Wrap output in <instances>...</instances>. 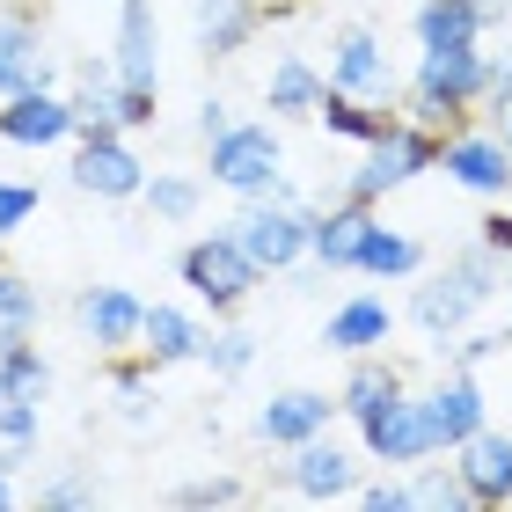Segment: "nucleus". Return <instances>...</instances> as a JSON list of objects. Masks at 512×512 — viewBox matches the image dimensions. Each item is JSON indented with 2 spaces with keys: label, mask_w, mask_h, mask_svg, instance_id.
<instances>
[{
  "label": "nucleus",
  "mask_w": 512,
  "mask_h": 512,
  "mask_svg": "<svg viewBox=\"0 0 512 512\" xmlns=\"http://www.w3.org/2000/svg\"><path fill=\"white\" fill-rule=\"evenodd\" d=\"M498 293H505V256H491L483 242H469V249H454L439 271H417V293H410L403 315L439 344V337L469 330V322L491 308Z\"/></svg>",
  "instance_id": "f257e3e1"
},
{
  "label": "nucleus",
  "mask_w": 512,
  "mask_h": 512,
  "mask_svg": "<svg viewBox=\"0 0 512 512\" xmlns=\"http://www.w3.org/2000/svg\"><path fill=\"white\" fill-rule=\"evenodd\" d=\"M483 74H491V52L483 44H447V52H417V74L395 88L410 125L432 132H461L483 103Z\"/></svg>",
  "instance_id": "f03ea898"
},
{
  "label": "nucleus",
  "mask_w": 512,
  "mask_h": 512,
  "mask_svg": "<svg viewBox=\"0 0 512 512\" xmlns=\"http://www.w3.org/2000/svg\"><path fill=\"white\" fill-rule=\"evenodd\" d=\"M205 176L220 183L227 198H278L286 183V139L271 118H235L220 139H205Z\"/></svg>",
  "instance_id": "7ed1b4c3"
},
{
  "label": "nucleus",
  "mask_w": 512,
  "mask_h": 512,
  "mask_svg": "<svg viewBox=\"0 0 512 512\" xmlns=\"http://www.w3.org/2000/svg\"><path fill=\"white\" fill-rule=\"evenodd\" d=\"M439 139H447V132L410 125L403 110H395V125H388L381 139H366V147H359V169L344 176V191H337V198H359V205L395 198L403 183H417L425 169H439Z\"/></svg>",
  "instance_id": "20e7f679"
},
{
  "label": "nucleus",
  "mask_w": 512,
  "mask_h": 512,
  "mask_svg": "<svg viewBox=\"0 0 512 512\" xmlns=\"http://www.w3.org/2000/svg\"><path fill=\"white\" fill-rule=\"evenodd\" d=\"M176 278L191 286V300H198V308L213 315V322L242 315V308H249V293L264 286V271L249 264V249L227 235V227H220V235H191V242H183Z\"/></svg>",
  "instance_id": "39448f33"
},
{
  "label": "nucleus",
  "mask_w": 512,
  "mask_h": 512,
  "mask_svg": "<svg viewBox=\"0 0 512 512\" xmlns=\"http://www.w3.org/2000/svg\"><path fill=\"white\" fill-rule=\"evenodd\" d=\"M322 198H300V191H278V198H242V213H235V235L249 249V264L264 271V278H286L293 264H308V213H315Z\"/></svg>",
  "instance_id": "423d86ee"
},
{
  "label": "nucleus",
  "mask_w": 512,
  "mask_h": 512,
  "mask_svg": "<svg viewBox=\"0 0 512 512\" xmlns=\"http://www.w3.org/2000/svg\"><path fill=\"white\" fill-rule=\"evenodd\" d=\"M66 183L96 205H139V183H147V161H139L132 132L118 125H81L74 132V161H66Z\"/></svg>",
  "instance_id": "0eeeda50"
},
{
  "label": "nucleus",
  "mask_w": 512,
  "mask_h": 512,
  "mask_svg": "<svg viewBox=\"0 0 512 512\" xmlns=\"http://www.w3.org/2000/svg\"><path fill=\"white\" fill-rule=\"evenodd\" d=\"M59 52L44 30V0H0V103L30 96V88H59Z\"/></svg>",
  "instance_id": "6e6552de"
},
{
  "label": "nucleus",
  "mask_w": 512,
  "mask_h": 512,
  "mask_svg": "<svg viewBox=\"0 0 512 512\" xmlns=\"http://www.w3.org/2000/svg\"><path fill=\"white\" fill-rule=\"evenodd\" d=\"M359 461H366V454H352L344 439L315 432V439H300V447H286V461H278V483H286L300 505H337V498H352Z\"/></svg>",
  "instance_id": "1a4fd4ad"
},
{
  "label": "nucleus",
  "mask_w": 512,
  "mask_h": 512,
  "mask_svg": "<svg viewBox=\"0 0 512 512\" xmlns=\"http://www.w3.org/2000/svg\"><path fill=\"white\" fill-rule=\"evenodd\" d=\"M66 315H74V330H81L88 352L110 359V352H132V344H139L147 300H139L132 286H118V278H96V286H81L74 300H66Z\"/></svg>",
  "instance_id": "9d476101"
},
{
  "label": "nucleus",
  "mask_w": 512,
  "mask_h": 512,
  "mask_svg": "<svg viewBox=\"0 0 512 512\" xmlns=\"http://www.w3.org/2000/svg\"><path fill=\"white\" fill-rule=\"evenodd\" d=\"M322 81L344 88V96H366V103H395V88H403V74H395L381 30H366V22L330 30V74H322Z\"/></svg>",
  "instance_id": "9b49d317"
},
{
  "label": "nucleus",
  "mask_w": 512,
  "mask_h": 512,
  "mask_svg": "<svg viewBox=\"0 0 512 512\" xmlns=\"http://www.w3.org/2000/svg\"><path fill=\"white\" fill-rule=\"evenodd\" d=\"M439 169H447L454 191H469V198H512V154H505V139L491 125H461L439 139Z\"/></svg>",
  "instance_id": "f8f14e48"
},
{
  "label": "nucleus",
  "mask_w": 512,
  "mask_h": 512,
  "mask_svg": "<svg viewBox=\"0 0 512 512\" xmlns=\"http://www.w3.org/2000/svg\"><path fill=\"white\" fill-rule=\"evenodd\" d=\"M359 454L366 461H381V469H410V461H425L439 454L432 447V425H425V403H417V388H403L395 403H381L374 417H359Z\"/></svg>",
  "instance_id": "ddd939ff"
},
{
  "label": "nucleus",
  "mask_w": 512,
  "mask_h": 512,
  "mask_svg": "<svg viewBox=\"0 0 512 512\" xmlns=\"http://www.w3.org/2000/svg\"><path fill=\"white\" fill-rule=\"evenodd\" d=\"M110 8H118V30H110V74H118V88L161 96V15H154V0H110Z\"/></svg>",
  "instance_id": "4468645a"
},
{
  "label": "nucleus",
  "mask_w": 512,
  "mask_h": 512,
  "mask_svg": "<svg viewBox=\"0 0 512 512\" xmlns=\"http://www.w3.org/2000/svg\"><path fill=\"white\" fill-rule=\"evenodd\" d=\"M74 103H66V88H30V96H8L0 103V139L22 154H52V147H74Z\"/></svg>",
  "instance_id": "2eb2a0df"
},
{
  "label": "nucleus",
  "mask_w": 512,
  "mask_h": 512,
  "mask_svg": "<svg viewBox=\"0 0 512 512\" xmlns=\"http://www.w3.org/2000/svg\"><path fill=\"white\" fill-rule=\"evenodd\" d=\"M417 403H425V425H432V447L454 454L469 432L491 425V403H483V381L469 374V366H447L432 388H417Z\"/></svg>",
  "instance_id": "dca6fc26"
},
{
  "label": "nucleus",
  "mask_w": 512,
  "mask_h": 512,
  "mask_svg": "<svg viewBox=\"0 0 512 512\" xmlns=\"http://www.w3.org/2000/svg\"><path fill=\"white\" fill-rule=\"evenodd\" d=\"M337 425V395L330 388H278L271 403H256L249 417V432H256V447H300V439H315V432H330Z\"/></svg>",
  "instance_id": "f3484780"
},
{
  "label": "nucleus",
  "mask_w": 512,
  "mask_h": 512,
  "mask_svg": "<svg viewBox=\"0 0 512 512\" xmlns=\"http://www.w3.org/2000/svg\"><path fill=\"white\" fill-rule=\"evenodd\" d=\"M264 22H271V0H191V37H198L205 66L242 59L264 37Z\"/></svg>",
  "instance_id": "a211bd4d"
},
{
  "label": "nucleus",
  "mask_w": 512,
  "mask_h": 512,
  "mask_svg": "<svg viewBox=\"0 0 512 512\" xmlns=\"http://www.w3.org/2000/svg\"><path fill=\"white\" fill-rule=\"evenodd\" d=\"M381 220V205H359V198H322L308 213V264L315 271H352V256L366 242V227Z\"/></svg>",
  "instance_id": "6ab92c4d"
},
{
  "label": "nucleus",
  "mask_w": 512,
  "mask_h": 512,
  "mask_svg": "<svg viewBox=\"0 0 512 512\" xmlns=\"http://www.w3.org/2000/svg\"><path fill=\"white\" fill-rule=\"evenodd\" d=\"M395 322H403V315L388 308V293H352V300H337V308H330V322H322V352H337V359L388 352Z\"/></svg>",
  "instance_id": "aec40b11"
},
{
  "label": "nucleus",
  "mask_w": 512,
  "mask_h": 512,
  "mask_svg": "<svg viewBox=\"0 0 512 512\" xmlns=\"http://www.w3.org/2000/svg\"><path fill=\"white\" fill-rule=\"evenodd\" d=\"M454 469H461V483H469L476 512L512 505V432H498V425L469 432V439L454 447Z\"/></svg>",
  "instance_id": "412c9836"
},
{
  "label": "nucleus",
  "mask_w": 512,
  "mask_h": 512,
  "mask_svg": "<svg viewBox=\"0 0 512 512\" xmlns=\"http://www.w3.org/2000/svg\"><path fill=\"white\" fill-rule=\"evenodd\" d=\"M198 344H205V315L198 308L147 300V315H139V352H147L161 374H169V366H198Z\"/></svg>",
  "instance_id": "4be33fe9"
},
{
  "label": "nucleus",
  "mask_w": 512,
  "mask_h": 512,
  "mask_svg": "<svg viewBox=\"0 0 512 512\" xmlns=\"http://www.w3.org/2000/svg\"><path fill=\"white\" fill-rule=\"evenodd\" d=\"M59 88H66V103H74L81 125H118L125 132V88H118V74H110V52H81L59 74Z\"/></svg>",
  "instance_id": "5701e85b"
},
{
  "label": "nucleus",
  "mask_w": 512,
  "mask_h": 512,
  "mask_svg": "<svg viewBox=\"0 0 512 512\" xmlns=\"http://www.w3.org/2000/svg\"><path fill=\"white\" fill-rule=\"evenodd\" d=\"M352 374H344V388H337V417H374L381 403H395V395L410 388V374H403V359H388V352H359V359H344Z\"/></svg>",
  "instance_id": "b1692460"
},
{
  "label": "nucleus",
  "mask_w": 512,
  "mask_h": 512,
  "mask_svg": "<svg viewBox=\"0 0 512 512\" xmlns=\"http://www.w3.org/2000/svg\"><path fill=\"white\" fill-rule=\"evenodd\" d=\"M315 103H322V66L300 59V52H278L271 74H264V110H271V125L315 118Z\"/></svg>",
  "instance_id": "393cba45"
},
{
  "label": "nucleus",
  "mask_w": 512,
  "mask_h": 512,
  "mask_svg": "<svg viewBox=\"0 0 512 512\" xmlns=\"http://www.w3.org/2000/svg\"><path fill=\"white\" fill-rule=\"evenodd\" d=\"M425 264H432L425 242L403 235V227H388V220L366 227V242H359V256H352V271H359V278H381V286H403V278H417Z\"/></svg>",
  "instance_id": "a878e982"
},
{
  "label": "nucleus",
  "mask_w": 512,
  "mask_h": 512,
  "mask_svg": "<svg viewBox=\"0 0 512 512\" xmlns=\"http://www.w3.org/2000/svg\"><path fill=\"white\" fill-rule=\"evenodd\" d=\"M410 37H417V52H447V44H483L491 30H483L476 0H417Z\"/></svg>",
  "instance_id": "bb28decb"
},
{
  "label": "nucleus",
  "mask_w": 512,
  "mask_h": 512,
  "mask_svg": "<svg viewBox=\"0 0 512 512\" xmlns=\"http://www.w3.org/2000/svg\"><path fill=\"white\" fill-rule=\"evenodd\" d=\"M315 125L344 139V147H366V139H381L395 125V103H366V96H344V88L322 81V103H315Z\"/></svg>",
  "instance_id": "cd10ccee"
},
{
  "label": "nucleus",
  "mask_w": 512,
  "mask_h": 512,
  "mask_svg": "<svg viewBox=\"0 0 512 512\" xmlns=\"http://www.w3.org/2000/svg\"><path fill=\"white\" fill-rule=\"evenodd\" d=\"M139 205H147L154 227H191L205 213V176H191V169H147Z\"/></svg>",
  "instance_id": "c85d7f7f"
},
{
  "label": "nucleus",
  "mask_w": 512,
  "mask_h": 512,
  "mask_svg": "<svg viewBox=\"0 0 512 512\" xmlns=\"http://www.w3.org/2000/svg\"><path fill=\"white\" fill-rule=\"evenodd\" d=\"M403 483H410V512H476V498H469V483H461V469H454V461H439V454L410 461Z\"/></svg>",
  "instance_id": "c756f323"
},
{
  "label": "nucleus",
  "mask_w": 512,
  "mask_h": 512,
  "mask_svg": "<svg viewBox=\"0 0 512 512\" xmlns=\"http://www.w3.org/2000/svg\"><path fill=\"white\" fill-rule=\"evenodd\" d=\"M0 381H8V395H30V403L52 395V359L37 352V330H0Z\"/></svg>",
  "instance_id": "7c9ffc66"
},
{
  "label": "nucleus",
  "mask_w": 512,
  "mask_h": 512,
  "mask_svg": "<svg viewBox=\"0 0 512 512\" xmlns=\"http://www.w3.org/2000/svg\"><path fill=\"white\" fill-rule=\"evenodd\" d=\"M198 366H205V374H213L220 388H235V381L249 374V366H256V337L242 330L235 315H227L220 330H205V344H198Z\"/></svg>",
  "instance_id": "2f4dec72"
},
{
  "label": "nucleus",
  "mask_w": 512,
  "mask_h": 512,
  "mask_svg": "<svg viewBox=\"0 0 512 512\" xmlns=\"http://www.w3.org/2000/svg\"><path fill=\"white\" fill-rule=\"evenodd\" d=\"M103 498V476H96V461H66V469H52L37 483V505L44 512H88Z\"/></svg>",
  "instance_id": "473e14b6"
},
{
  "label": "nucleus",
  "mask_w": 512,
  "mask_h": 512,
  "mask_svg": "<svg viewBox=\"0 0 512 512\" xmlns=\"http://www.w3.org/2000/svg\"><path fill=\"white\" fill-rule=\"evenodd\" d=\"M249 498H256V483H249V476H235V469L191 476V483H176V491H169V505H183V512H213V505H249Z\"/></svg>",
  "instance_id": "72a5a7b5"
},
{
  "label": "nucleus",
  "mask_w": 512,
  "mask_h": 512,
  "mask_svg": "<svg viewBox=\"0 0 512 512\" xmlns=\"http://www.w3.org/2000/svg\"><path fill=\"white\" fill-rule=\"evenodd\" d=\"M44 322V293H37V278H22L0 264V330H37Z\"/></svg>",
  "instance_id": "f704fd0d"
},
{
  "label": "nucleus",
  "mask_w": 512,
  "mask_h": 512,
  "mask_svg": "<svg viewBox=\"0 0 512 512\" xmlns=\"http://www.w3.org/2000/svg\"><path fill=\"white\" fill-rule=\"evenodd\" d=\"M432 352L447 359V366H469V374H476L483 359H498V352H512V337H505V330H454V337H439Z\"/></svg>",
  "instance_id": "c9c22d12"
},
{
  "label": "nucleus",
  "mask_w": 512,
  "mask_h": 512,
  "mask_svg": "<svg viewBox=\"0 0 512 512\" xmlns=\"http://www.w3.org/2000/svg\"><path fill=\"white\" fill-rule=\"evenodd\" d=\"M37 439H44V403H30V395H0V447L37 454Z\"/></svg>",
  "instance_id": "e433bc0d"
},
{
  "label": "nucleus",
  "mask_w": 512,
  "mask_h": 512,
  "mask_svg": "<svg viewBox=\"0 0 512 512\" xmlns=\"http://www.w3.org/2000/svg\"><path fill=\"white\" fill-rule=\"evenodd\" d=\"M44 213V183H22V176H0V242L22 235Z\"/></svg>",
  "instance_id": "4c0bfd02"
},
{
  "label": "nucleus",
  "mask_w": 512,
  "mask_h": 512,
  "mask_svg": "<svg viewBox=\"0 0 512 512\" xmlns=\"http://www.w3.org/2000/svg\"><path fill=\"white\" fill-rule=\"evenodd\" d=\"M352 498L366 512H410V483H403V469H381L374 483H352Z\"/></svg>",
  "instance_id": "58836bf2"
},
{
  "label": "nucleus",
  "mask_w": 512,
  "mask_h": 512,
  "mask_svg": "<svg viewBox=\"0 0 512 512\" xmlns=\"http://www.w3.org/2000/svg\"><path fill=\"white\" fill-rule=\"evenodd\" d=\"M118 425L147 439L161 425V388H118Z\"/></svg>",
  "instance_id": "ea45409f"
},
{
  "label": "nucleus",
  "mask_w": 512,
  "mask_h": 512,
  "mask_svg": "<svg viewBox=\"0 0 512 512\" xmlns=\"http://www.w3.org/2000/svg\"><path fill=\"white\" fill-rule=\"evenodd\" d=\"M476 110H483L491 125L512 110V52H491V74H483V103H476Z\"/></svg>",
  "instance_id": "a19ab883"
},
{
  "label": "nucleus",
  "mask_w": 512,
  "mask_h": 512,
  "mask_svg": "<svg viewBox=\"0 0 512 512\" xmlns=\"http://www.w3.org/2000/svg\"><path fill=\"white\" fill-rule=\"evenodd\" d=\"M476 242L491 249V256H505V264H512V205H505V198H491V213L476 220Z\"/></svg>",
  "instance_id": "79ce46f5"
},
{
  "label": "nucleus",
  "mask_w": 512,
  "mask_h": 512,
  "mask_svg": "<svg viewBox=\"0 0 512 512\" xmlns=\"http://www.w3.org/2000/svg\"><path fill=\"white\" fill-rule=\"evenodd\" d=\"M30 461H37V454H22V447H0V512H8V505H22V483H15V476L30 469Z\"/></svg>",
  "instance_id": "37998d69"
},
{
  "label": "nucleus",
  "mask_w": 512,
  "mask_h": 512,
  "mask_svg": "<svg viewBox=\"0 0 512 512\" xmlns=\"http://www.w3.org/2000/svg\"><path fill=\"white\" fill-rule=\"evenodd\" d=\"M227 125H235V103H227V96H205V103H198V139H220Z\"/></svg>",
  "instance_id": "c03bdc74"
},
{
  "label": "nucleus",
  "mask_w": 512,
  "mask_h": 512,
  "mask_svg": "<svg viewBox=\"0 0 512 512\" xmlns=\"http://www.w3.org/2000/svg\"><path fill=\"white\" fill-rule=\"evenodd\" d=\"M476 15H483V30H505V22H512V0H476Z\"/></svg>",
  "instance_id": "a18cd8bd"
},
{
  "label": "nucleus",
  "mask_w": 512,
  "mask_h": 512,
  "mask_svg": "<svg viewBox=\"0 0 512 512\" xmlns=\"http://www.w3.org/2000/svg\"><path fill=\"white\" fill-rule=\"evenodd\" d=\"M505 337H512V264H505Z\"/></svg>",
  "instance_id": "49530a36"
},
{
  "label": "nucleus",
  "mask_w": 512,
  "mask_h": 512,
  "mask_svg": "<svg viewBox=\"0 0 512 512\" xmlns=\"http://www.w3.org/2000/svg\"><path fill=\"white\" fill-rule=\"evenodd\" d=\"M491 132H498V139H505V154H512V110H505V118H498V125H491Z\"/></svg>",
  "instance_id": "de8ad7c7"
},
{
  "label": "nucleus",
  "mask_w": 512,
  "mask_h": 512,
  "mask_svg": "<svg viewBox=\"0 0 512 512\" xmlns=\"http://www.w3.org/2000/svg\"><path fill=\"white\" fill-rule=\"evenodd\" d=\"M0 264H8V242H0Z\"/></svg>",
  "instance_id": "09e8293b"
},
{
  "label": "nucleus",
  "mask_w": 512,
  "mask_h": 512,
  "mask_svg": "<svg viewBox=\"0 0 512 512\" xmlns=\"http://www.w3.org/2000/svg\"><path fill=\"white\" fill-rule=\"evenodd\" d=\"M0 395H8V381H0Z\"/></svg>",
  "instance_id": "8fccbe9b"
},
{
  "label": "nucleus",
  "mask_w": 512,
  "mask_h": 512,
  "mask_svg": "<svg viewBox=\"0 0 512 512\" xmlns=\"http://www.w3.org/2000/svg\"><path fill=\"white\" fill-rule=\"evenodd\" d=\"M505 205H512V198H505Z\"/></svg>",
  "instance_id": "3c124183"
}]
</instances>
